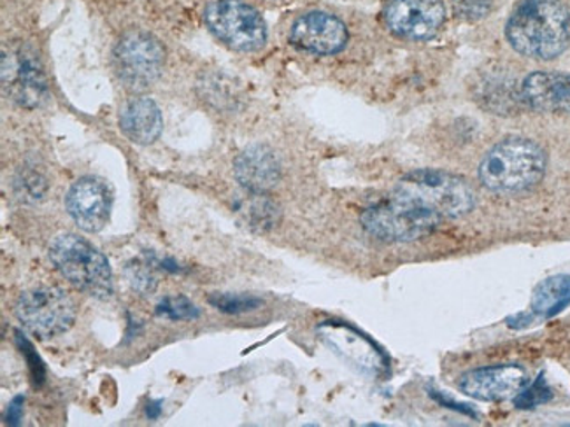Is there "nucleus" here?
Segmentation results:
<instances>
[{
    "instance_id": "1",
    "label": "nucleus",
    "mask_w": 570,
    "mask_h": 427,
    "mask_svg": "<svg viewBox=\"0 0 570 427\" xmlns=\"http://www.w3.org/2000/svg\"><path fill=\"white\" fill-rule=\"evenodd\" d=\"M505 38L523 57L553 60L569 48L570 11L562 0H523L509 18Z\"/></svg>"
},
{
    "instance_id": "2",
    "label": "nucleus",
    "mask_w": 570,
    "mask_h": 427,
    "mask_svg": "<svg viewBox=\"0 0 570 427\" xmlns=\"http://www.w3.org/2000/svg\"><path fill=\"white\" fill-rule=\"evenodd\" d=\"M548 167L544 149L523 137H508L481 160L478 176L493 193H521L541 182Z\"/></svg>"
},
{
    "instance_id": "3",
    "label": "nucleus",
    "mask_w": 570,
    "mask_h": 427,
    "mask_svg": "<svg viewBox=\"0 0 570 427\" xmlns=\"http://www.w3.org/2000/svg\"><path fill=\"white\" fill-rule=\"evenodd\" d=\"M362 227L383 242H413L432 234L442 218L423 201L395 188L362 214Z\"/></svg>"
},
{
    "instance_id": "4",
    "label": "nucleus",
    "mask_w": 570,
    "mask_h": 427,
    "mask_svg": "<svg viewBox=\"0 0 570 427\" xmlns=\"http://www.w3.org/2000/svg\"><path fill=\"white\" fill-rule=\"evenodd\" d=\"M50 259L60 274L85 295L108 300L115 292L108 258L79 235H60L50 246Z\"/></svg>"
},
{
    "instance_id": "5",
    "label": "nucleus",
    "mask_w": 570,
    "mask_h": 427,
    "mask_svg": "<svg viewBox=\"0 0 570 427\" xmlns=\"http://www.w3.org/2000/svg\"><path fill=\"white\" fill-rule=\"evenodd\" d=\"M204 21L218 41L240 53H253L267 42V26L257 9L243 0H213Z\"/></svg>"
},
{
    "instance_id": "6",
    "label": "nucleus",
    "mask_w": 570,
    "mask_h": 427,
    "mask_svg": "<svg viewBox=\"0 0 570 427\" xmlns=\"http://www.w3.org/2000/svg\"><path fill=\"white\" fill-rule=\"evenodd\" d=\"M397 188L423 201L442 219L462 218L475 206L474 193L465 179L442 170L425 169L407 173Z\"/></svg>"
},
{
    "instance_id": "7",
    "label": "nucleus",
    "mask_w": 570,
    "mask_h": 427,
    "mask_svg": "<svg viewBox=\"0 0 570 427\" xmlns=\"http://www.w3.org/2000/svg\"><path fill=\"white\" fill-rule=\"evenodd\" d=\"M21 326L33 337L53 338L75 325L76 305L69 292L55 286H42L23 292L14 308Z\"/></svg>"
},
{
    "instance_id": "8",
    "label": "nucleus",
    "mask_w": 570,
    "mask_h": 427,
    "mask_svg": "<svg viewBox=\"0 0 570 427\" xmlns=\"http://www.w3.org/2000/svg\"><path fill=\"white\" fill-rule=\"evenodd\" d=\"M112 58L116 75L124 82V87L142 91L157 81L164 69L166 53L160 42L149 33L129 32L116 44Z\"/></svg>"
},
{
    "instance_id": "9",
    "label": "nucleus",
    "mask_w": 570,
    "mask_h": 427,
    "mask_svg": "<svg viewBox=\"0 0 570 427\" xmlns=\"http://www.w3.org/2000/svg\"><path fill=\"white\" fill-rule=\"evenodd\" d=\"M446 21L442 0H389L385 23L395 36L410 41L434 38Z\"/></svg>"
},
{
    "instance_id": "10",
    "label": "nucleus",
    "mask_w": 570,
    "mask_h": 427,
    "mask_svg": "<svg viewBox=\"0 0 570 427\" xmlns=\"http://www.w3.org/2000/svg\"><path fill=\"white\" fill-rule=\"evenodd\" d=\"M346 26L340 18L323 11H311L295 20L289 30V41L313 54H335L346 48Z\"/></svg>"
},
{
    "instance_id": "11",
    "label": "nucleus",
    "mask_w": 570,
    "mask_h": 427,
    "mask_svg": "<svg viewBox=\"0 0 570 427\" xmlns=\"http://www.w3.org/2000/svg\"><path fill=\"white\" fill-rule=\"evenodd\" d=\"M529 384V375L520 365H497L478 368L460 378L463 395L480 401H505L514 398Z\"/></svg>"
},
{
    "instance_id": "12",
    "label": "nucleus",
    "mask_w": 570,
    "mask_h": 427,
    "mask_svg": "<svg viewBox=\"0 0 570 427\" xmlns=\"http://www.w3.org/2000/svg\"><path fill=\"white\" fill-rule=\"evenodd\" d=\"M318 331L320 337L334 349V352L358 366L360 370L380 375L389 368L385 354L381 352L365 335L360 334L358 329L340 320H327L320 326Z\"/></svg>"
},
{
    "instance_id": "13",
    "label": "nucleus",
    "mask_w": 570,
    "mask_h": 427,
    "mask_svg": "<svg viewBox=\"0 0 570 427\" xmlns=\"http://www.w3.org/2000/svg\"><path fill=\"white\" fill-rule=\"evenodd\" d=\"M67 212L79 228L97 234L109 221L111 195L108 186L94 177H83L72 185L66 197Z\"/></svg>"
},
{
    "instance_id": "14",
    "label": "nucleus",
    "mask_w": 570,
    "mask_h": 427,
    "mask_svg": "<svg viewBox=\"0 0 570 427\" xmlns=\"http://www.w3.org/2000/svg\"><path fill=\"white\" fill-rule=\"evenodd\" d=\"M234 173L249 193L264 195L282 179V165L267 146H249L234 161Z\"/></svg>"
},
{
    "instance_id": "15",
    "label": "nucleus",
    "mask_w": 570,
    "mask_h": 427,
    "mask_svg": "<svg viewBox=\"0 0 570 427\" xmlns=\"http://www.w3.org/2000/svg\"><path fill=\"white\" fill-rule=\"evenodd\" d=\"M521 100L539 112H569L570 76L562 72H533L521 82Z\"/></svg>"
},
{
    "instance_id": "16",
    "label": "nucleus",
    "mask_w": 570,
    "mask_h": 427,
    "mask_svg": "<svg viewBox=\"0 0 570 427\" xmlns=\"http://www.w3.org/2000/svg\"><path fill=\"white\" fill-rule=\"evenodd\" d=\"M2 82L20 103H38L46 91L41 67L26 51L2 53Z\"/></svg>"
},
{
    "instance_id": "17",
    "label": "nucleus",
    "mask_w": 570,
    "mask_h": 427,
    "mask_svg": "<svg viewBox=\"0 0 570 427\" xmlns=\"http://www.w3.org/2000/svg\"><path fill=\"white\" fill-rule=\"evenodd\" d=\"M120 127L121 132L136 145H154L160 137L164 118L154 100L141 97L130 100L121 109Z\"/></svg>"
},
{
    "instance_id": "18",
    "label": "nucleus",
    "mask_w": 570,
    "mask_h": 427,
    "mask_svg": "<svg viewBox=\"0 0 570 427\" xmlns=\"http://www.w3.org/2000/svg\"><path fill=\"white\" fill-rule=\"evenodd\" d=\"M570 305V276H553L533 289V316L553 317Z\"/></svg>"
},
{
    "instance_id": "19",
    "label": "nucleus",
    "mask_w": 570,
    "mask_h": 427,
    "mask_svg": "<svg viewBox=\"0 0 570 427\" xmlns=\"http://www.w3.org/2000/svg\"><path fill=\"white\" fill-rule=\"evenodd\" d=\"M209 304L218 308L219 312L246 314L261 308L264 301L261 298H255V296L222 292V295L209 296Z\"/></svg>"
},
{
    "instance_id": "20",
    "label": "nucleus",
    "mask_w": 570,
    "mask_h": 427,
    "mask_svg": "<svg viewBox=\"0 0 570 427\" xmlns=\"http://www.w3.org/2000/svg\"><path fill=\"white\" fill-rule=\"evenodd\" d=\"M553 398V390L546 383L544 375H539L535 383L530 384L514 396V405L521 410H530V408L541 407L546 403H550Z\"/></svg>"
},
{
    "instance_id": "21",
    "label": "nucleus",
    "mask_w": 570,
    "mask_h": 427,
    "mask_svg": "<svg viewBox=\"0 0 570 427\" xmlns=\"http://www.w3.org/2000/svg\"><path fill=\"white\" fill-rule=\"evenodd\" d=\"M157 316L170 320H190L197 319L200 312L185 296H167L157 305Z\"/></svg>"
},
{
    "instance_id": "22",
    "label": "nucleus",
    "mask_w": 570,
    "mask_h": 427,
    "mask_svg": "<svg viewBox=\"0 0 570 427\" xmlns=\"http://www.w3.org/2000/svg\"><path fill=\"white\" fill-rule=\"evenodd\" d=\"M453 11L463 21H480L492 11L493 0H451Z\"/></svg>"
},
{
    "instance_id": "23",
    "label": "nucleus",
    "mask_w": 570,
    "mask_h": 427,
    "mask_svg": "<svg viewBox=\"0 0 570 427\" xmlns=\"http://www.w3.org/2000/svg\"><path fill=\"white\" fill-rule=\"evenodd\" d=\"M127 274H129L132 288L141 292V295H151L155 288H157V277L154 276V271L149 270L148 265H130Z\"/></svg>"
},
{
    "instance_id": "24",
    "label": "nucleus",
    "mask_w": 570,
    "mask_h": 427,
    "mask_svg": "<svg viewBox=\"0 0 570 427\" xmlns=\"http://www.w3.org/2000/svg\"><path fill=\"white\" fill-rule=\"evenodd\" d=\"M21 417H23V398L18 396V398H14L13 401L9 403L6 420H8L11 426H18V424H20Z\"/></svg>"
},
{
    "instance_id": "25",
    "label": "nucleus",
    "mask_w": 570,
    "mask_h": 427,
    "mask_svg": "<svg viewBox=\"0 0 570 427\" xmlns=\"http://www.w3.org/2000/svg\"><path fill=\"white\" fill-rule=\"evenodd\" d=\"M161 414V401H148L146 405V417L148 419L155 420L160 417Z\"/></svg>"
}]
</instances>
